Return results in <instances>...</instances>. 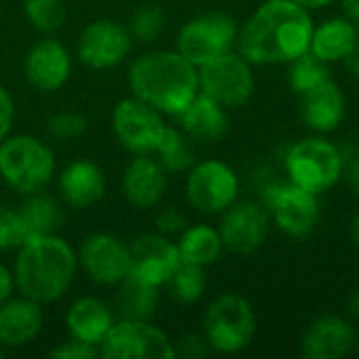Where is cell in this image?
<instances>
[{
    "label": "cell",
    "instance_id": "cell-1",
    "mask_svg": "<svg viewBox=\"0 0 359 359\" xmlns=\"http://www.w3.org/2000/svg\"><path fill=\"white\" fill-rule=\"evenodd\" d=\"M316 21L294 0H265L238 32V53L252 65H288L309 53Z\"/></svg>",
    "mask_w": 359,
    "mask_h": 359
},
{
    "label": "cell",
    "instance_id": "cell-2",
    "mask_svg": "<svg viewBox=\"0 0 359 359\" xmlns=\"http://www.w3.org/2000/svg\"><path fill=\"white\" fill-rule=\"evenodd\" d=\"M130 90L160 114L181 116L198 97V67L179 50H156L139 57L128 74Z\"/></svg>",
    "mask_w": 359,
    "mask_h": 359
},
{
    "label": "cell",
    "instance_id": "cell-3",
    "mask_svg": "<svg viewBox=\"0 0 359 359\" xmlns=\"http://www.w3.org/2000/svg\"><path fill=\"white\" fill-rule=\"evenodd\" d=\"M76 255L61 238L42 236L25 240L19 248L15 278L23 297L36 303L57 301L72 284Z\"/></svg>",
    "mask_w": 359,
    "mask_h": 359
},
{
    "label": "cell",
    "instance_id": "cell-4",
    "mask_svg": "<svg viewBox=\"0 0 359 359\" xmlns=\"http://www.w3.org/2000/svg\"><path fill=\"white\" fill-rule=\"evenodd\" d=\"M284 170L290 183L322 196L343 179L345 156L339 145L322 135H313L288 147L284 156Z\"/></svg>",
    "mask_w": 359,
    "mask_h": 359
},
{
    "label": "cell",
    "instance_id": "cell-5",
    "mask_svg": "<svg viewBox=\"0 0 359 359\" xmlns=\"http://www.w3.org/2000/svg\"><path fill=\"white\" fill-rule=\"evenodd\" d=\"M257 332V316L252 305L233 292L215 299L204 313V337L210 349L233 355L252 343Z\"/></svg>",
    "mask_w": 359,
    "mask_h": 359
},
{
    "label": "cell",
    "instance_id": "cell-6",
    "mask_svg": "<svg viewBox=\"0 0 359 359\" xmlns=\"http://www.w3.org/2000/svg\"><path fill=\"white\" fill-rule=\"evenodd\" d=\"M55 172L53 151L29 135L0 143V177L17 191L29 196L44 189Z\"/></svg>",
    "mask_w": 359,
    "mask_h": 359
},
{
    "label": "cell",
    "instance_id": "cell-7",
    "mask_svg": "<svg viewBox=\"0 0 359 359\" xmlns=\"http://www.w3.org/2000/svg\"><path fill=\"white\" fill-rule=\"evenodd\" d=\"M200 93L212 97L221 105L242 107L250 101L255 93L252 63H248L240 53L227 50L212 61L198 67Z\"/></svg>",
    "mask_w": 359,
    "mask_h": 359
},
{
    "label": "cell",
    "instance_id": "cell-8",
    "mask_svg": "<svg viewBox=\"0 0 359 359\" xmlns=\"http://www.w3.org/2000/svg\"><path fill=\"white\" fill-rule=\"evenodd\" d=\"M238 21L227 13H206L183 25L177 38V50L196 67L231 50L238 40Z\"/></svg>",
    "mask_w": 359,
    "mask_h": 359
},
{
    "label": "cell",
    "instance_id": "cell-9",
    "mask_svg": "<svg viewBox=\"0 0 359 359\" xmlns=\"http://www.w3.org/2000/svg\"><path fill=\"white\" fill-rule=\"evenodd\" d=\"M265 208L288 238H307L320 223V196L286 181L265 189Z\"/></svg>",
    "mask_w": 359,
    "mask_h": 359
},
{
    "label": "cell",
    "instance_id": "cell-10",
    "mask_svg": "<svg viewBox=\"0 0 359 359\" xmlns=\"http://www.w3.org/2000/svg\"><path fill=\"white\" fill-rule=\"evenodd\" d=\"M185 189L194 208L206 215H217L225 212L238 200L240 179L229 164L221 160H204L191 166Z\"/></svg>",
    "mask_w": 359,
    "mask_h": 359
},
{
    "label": "cell",
    "instance_id": "cell-11",
    "mask_svg": "<svg viewBox=\"0 0 359 359\" xmlns=\"http://www.w3.org/2000/svg\"><path fill=\"white\" fill-rule=\"evenodd\" d=\"M101 355L107 359H172L175 345L147 322L122 320L103 339Z\"/></svg>",
    "mask_w": 359,
    "mask_h": 359
},
{
    "label": "cell",
    "instance_id": "cell-12",
    "mask_svg": "<svg viewBox=\"0 0 359 359\" xmlns=\"http://www.w3.org/2000/svg\"><path fill=\"white\" fill-rule=\"evenodd\" d=\"M269 227L271 217L265 204H259L255 200H236L225 210L219 233L225 250L238 257H246L257 252L265 244Z\"/></svg>",
    "mask_w": 359,
    "mask_h": 359
},
{
    "label": "cell",
    "instance_id": "cell-13",
    "mask_svg": "<svg viewBox=\"0 0 359 359\" xmlns=\"http://www.w3.org/2000/svg\"><path fill=\"white\" fill-rule=\"evenodd\" d=\"M111 124H114V133L118 141L126 149L137 151V154L156 151L166 130V124L160 111L137 97L124 99L114 107Z\"/></svg>",
    "mask_w": 359,
    "mask_h": 359
},
{
    "label": "cell",
    "instance_id": "cell-14",
    "mask_svg": "<svg viewBox=\"0 0 359 359\" xmlns=\"http://www.w3.org/2000/svg\"><path fill=\"white\" fill-rule=\"evenodd\" d=\"M80 263L90 280L120 284L130 273V248L109 233H93L80 246Z\"/></svg>",
    "mask_w": 359,
    "mask_h": 359
},
{
    "label": "cell",
    "instance_id": "cell-15",
    "mask_svg": "<svg viewBox=\"0 0 359 359\" xmlns=\"http://www.w3.org/2000/svg\"><path fill=\"white\" fill-rule=\"evenodd\" d=\"M355 345V330L343 316H320L301 337V355L305 359H341Z\"/></svg>",
    "mask_w": 359,
    "mask_h": 359
},
{
    "label": "cell",
    "instance_id": "cell-16",
    "mask_svg": "<svg viewBox=\"0 0 359 359\" xmlns=\"http://www.w3.org/2000/svg\"><path fill=\"white\" fill-rule=\"evenodd\" d=\"M179 265L181 255L177 244L162 236L147 233L130 246V276L147 284L164 286Z\"/></svg>",
    "mask_w": 359,
    "mask_h": 359
},
{
    "label": "cell",
    "instance_id": "cell-17",
    "mask_svg": "<svg viewBox=\"0 0 359 359\" xmlns=\"http://www.w3.org/2000/svg\"><path fill=\"white\" fill-rule=\"evenodd\" d=\"M128 50L130 34L114 21L90 23L78 40V57L95 69L118 65Z\"/></svg>",
    "mask_w": 359,
    "mask_h": 359
},
{
    "label": "cell",
    "instance_id": "cell-18",
    "mask_svg": "<svg viewBox=\"0 0 359 359\" xmlns=\"http://www.w3.org/2000/svg\"><path fill=\"white\" fill-rule=\"evenodd\" d=\"M347 116V101L341 86L332 80H324L309 93L301 95V118L307 128L318 135L334 133Z\"/></svg>",
    "mask_w": 359,
    "mask_h": 359
},
{
    "label": "cell",
    "instance_id": "cell-19",
    "mask_svg": "<svg viewBox=\"0 0 359 359\" xmlns=\"http://www.w3.org/2000/svg\"><path fill=\"white\" fill-rule=\"evenodd\" d=\"M72 59L57 40L38 42L25 57V78L38 90H57L69 78Z\"/></svg>",
    "mask_w": 359,
    "mask_h": 359
},
{
    "label": "cell",
    "instance_id": "cell-20",
    "mask_svg": "<svg viewBox=\"0 0 359 359\" xmlns=\"http://www.w3.org/2000/svg\"><path fill=\"white\" fill-rule=\"evenodd\" d=\"M179 118L185 135L194 141L215 143L221 141L229 130L227 107L204 93H198V97L183 109Z\"/></svg>",
    "mask_w": 359,
    "mask_h": 359
},
{
    "label": "cell",
    "instance_id": "cell-21",
    "mask_svg": "<svg viewBox=\"0 0 359 359\" xmlns=\"http://www.w3.org/2000/svg\"><path fill=\"white\" fill-rule=\"evenodd\" d=\"M359 44V27L349 17H330L313 27L309 53L324 63L345 61Z\"/></svg>",
    "mask_w": 359,
    "mask_h": 359
},
{
    "label": "cell",
    "instance_id": "cell-22",
    "mask_svg": "<svg viewBox=\"0 0 359 359\" xmlns=\"http://www.w3.org/2000/svg\"><path fill=\"white\" fill-rule=\"evenodd\" d=\"M42 328L40 303L23 297L4 301L0 305V343L8 347H21L29 343Z\"/></svg>",
    "mask_w": 359,
    "mask_h": 359
},
{
    "label": "cell",
    "instance_id": "cell-23",
    "mask_svg": "<svg viewBox=\"0 0 359 359\" xmlns=\"http://www.w3.org/2000/svg\"><path fill=\"white\" fill-rule=\"evenodd\" d=\"M59 187L67 204L76 208H88L97 204L105 194V175L90 160L72 162L59 179Z\"/></svg>",
    "mask_w": 359,
    "mask_h": 359
},
{
    "label": "cell",
    "instance_id": "cell-24",
    "mask_svg": "<svg viewBox=\"0 0 359 359\" xmlns=\"http://www.w3.org/2000/svg\"><path fill=\"white\" fill-rule=\"evenodd\" d=\"M166 189V170L158 160L137 158L128 164L124 172V194L130 204L139 208H149L158 204Z\"/></svg>",
    "mask_w": 359,
    "mask_h": 359
},
{
    "label": "cell",
    "instance_id": "cell-25",
    "mask_svg": "<svg viewBox=\"0 0 359 359\" xmlns=\"http://www.w3.org/2000/svg\"><path fill=\"white\" fill-rule=\"evenodd\" d=\"M65 324H67L74 339L97 347L107 337L109 328L114 326V320L101 301L80 299L69 307Z\"/></svg>",
    "mask_w": 359,
    "mask_h": 359
},
{
    "label": "cell",
    "instance_id": "cell-26",
    "mask_svg": "<svg viewBox=\"0 0 359 359\" xmlns=\"http://www.w3.org/2000/svg\"><path fill=\"white\" fill-rule=\"evenodd\" d=\"M19 219L23 223L25 229V238H42V236H53L63 219L61 206L57 204V200H53L50 196H42V194H29V198L21 204V208L17 210Z\"/></svg>",
    "mask_w": 359,
    "mask_h": 359
},
{
    "label": "cell",
    "instance_id": "cell-27",
    "mask_svg": "<svg viewBox=\"0 0 359 359\" xmlns=\"http://www.w3.org/2000/svg\"><path fill=\"white\" fill-rule=\"evenodd\" d=\"M181 261L183 263H191V265H200V267H208L212 263H217V259L223 252V240L219 229L210 227V225H194V227H185L181 242L177 244Z\"/></svg>",
    "mask_w": 359,
    "mask_h": 359
},
{
    "label": "cell",
    "instance_id": "cell-28",
    "mask_svg": "<svg viewBox=\"0 0 359 359\" xmlns=\"http://www.w3.org/2000/svg\"><path fill=\"white\" fill-rule=\"evenodd\" d=\"M120 292L116 299L122 320L147 322L158 307V286L147 284L135 276H126L120 282Z\"/></svg>",
    "mask_w": 359,
    "mask_h": 359
},
{
    "label": "cell",
    "instance_id": "cell-29",
    "mask_svg": "<svg viewBox=\"0 0 359 359\" xmlns=\"http://www.w3.org/2000/svg\"><path fill=\"white\" fill-rule=\"evenodd\" d=\"M156 154H158V162L162 164V168L170 170V172H183V170L191 168L196 162V151L191 147V139L187 135H183L181 130L168 128V126L156 147Z\"/></svg>",
    "mask_w": 359,
    "mask_h": 359
},
{
    "label": "cell",
    "instance_id": "cell-30",
    "mask_svg": "<svg viewBox=\"0 0 359 359\" xmlns=\"http://www.w3.org/2000/svg\"><path fill=\"white\" fill-rule=\"evenodd\" d=\"M286 78H288V86L292 88V93L301 97L309 93L311 88H316L318 84H322L324 80H328L330 69H328V63L318 59L313 53H305L299 59L288 63Z\"/></svg>",
    "mask_w": 359,
    "mask_h": 359
},
{
    "label": "cell",
    "instance_id": "cell-31",
    "mask_svg": "<svg viewBox=\"0 0 359 359\" xmlns=\"http://www.w3.org/2000/svg\"><path fill=\"white\" fill-rule=\"evenodd\" d=\"M164 286L168 288V294L177 303H183V305L196 303L204 294V290H206L204 267L181 261V265L175 269V273L170 276V280Z\"/></svg>",
    "mask_w": 359,
    "mask_h": 359
},
{
    "label": "cell",
    "instance_id": "cell-32",
    "mask_svg": "<svg viewBox=\"0 0 359 359\" xmlns=\"http://www.w3.org/2000/svg\"><path fill=\"white\" fill-rule=\"evenodd\" d=\"M29 23L42 32H55L65 21V2L63 0H25L23 4Z\"/></svg>",
    "mask_w": 359,
    "mask_h": 359
},
{
    "label": "cell",
    "instance_id": "cell-33",
    "mask_svg": "<svg viewBox=\"0 0 359 359\" xmlns=\"http://www.w3.org/2000/svg\"><path fill=\"white\" fill-rule=\"evenodd\" d=\"M162 27H164V13L156 4L141 6L130 19V34L143 42L154 40L162 32Z\"/></svg>",
    "mask_w": 359,
    "mask_h": 359
},
{
    "label": "cell",
    "instance_id": "cell-34",
    "mask_svg": "<svg viewBox=\"0 0 359 359\" xmlns=\"http://www.w3.org/2000/svg\"><path fill=\"white\" fill-rule=\"evenodd\" d=\"M25 229L19 219V212L0 204V250L21 248L25 242Z\"/></svg>",
    "mask_w": 359,
    "mask_h": 359
},
{
    "label": "cell",
    "instance_id": "cell-35",
    "mask_svg": "<svg viewBox=\"0 0 359 359\" xmlns=\"http://www.w3.org/2000/svg\"><path fill=\"white\" fill-rule=\"evenodd\" d=\"M86 126H88L86 118L74 111H61L48 120V133L59 141H69L80 137L86 130Z\"/></svg>",
    "mask_w": 359,
    "mask_h": 359
},
{
    "label": "cell",
    "instance_id": "cell-36",
    "mask_svg": "<svg viewBox=\"0 0 359 359\" xmlns=\"http://www.w3.org/2000/svg\"><path fill=\"white\" fill-rule=\"evenodd\" d=\"M97 355H101V349L82 343L78 339H72L69 343H61L55 351H50V358L55 359H93Z\"/></svg>",
    "mask_w": 359,
    "mask_h": 359
},
{
    "label": "cell",
    "instance_id": "cell-37",
    "mask_svg": "<svg viewBox=\"0 0 359 359\" xmlns=\"http://www.w3.org/2000/svg\"><path fill=\"white\" fill-rule=\"evenodd\" d=\"M208 351H210V345L206 337H198V334H187L175 345V358L202 359L208 355Z\"/></svg>",
    "mask_w": 359,
    "mask_h": 359
},
{
    "label": "cell",
    "instance_id": "cell-38",
    "mask_svg": "<svg viewBox=\"0 0 359 359\" xmlns=\"http://www.w3.org/2000/svg\"><path fill=\"white\" fill-rule=\"evenodd\" d=\"M156 227H158L160 233H177V231H183L187 227V219H185V215L179 208L168 206V208H164L158 215Z\"/></svg>",
    "mask_w": 359,
    "mask_h": 359
},
{
    "label": "cell",
    "instance_id": "cell-39",
    "mask_svg": "<svg viewBox=\"0 0 359 359\" xmlns=\"http://www.w3.org/2000/svg\"><path fill=\"white\" fill-rule=\"evenodd\" d=\"M13 116H15V107H13V99L6 93L4 86H0V141L6 139L11 124H13Z\"/></svg>",
    "mask_w": 359,
    "mask_h": 359
},
{
    "label": "cell",
    "instance_id": "cell-40",
    "mask_svg": "<svg viewBox=\"0 0 359 359\" xmlns=\"http://www.w3.org/2000/svg\"><path fill=\"white\" fill-rule=\"evenodd\" d=\"M345 179H347L349 189L359 198V156H355V160L349 164V168L345 172Z\"/></svg>",
    "mask_w": 359,
    "mask_h": 359
},
{
    "label": "cell",
    "instance_id": "cell-41",
    "mask_svg": "<svg viewBox=\"0 0 359 359\" xmlns=\"http://www.w3.org/2000/svg\"><path fill=\"white\" fill-rule=\"evenodd\" d=\"M11 290H13V278H11V273L0 265V305L11 297Z\"/></svg>",
    "mask_w": 359,
    "mask_h": 359
},
{
    "label": "cell",
    "instance_id": "cell-42",
    "mask_svg": "<svg viewBox=\"0 0 359 359\" xmlns=\"http://www.w3.org/2000/svg\"><path fill=\"white\" fill-rule=\"evenodd\" d=\"M341 8L345 17H349L359 25V0H341Z\"/></svg>",
    "mask_w": 359,
    "mask_h": 359
},
{
    "label": "cell",
    "instance_id": "cell-43",
    "mask_svg": "<svg viewBox=\"0 0 359 359\" xmlns=\"http://www.w3.org/2000/svg\"><path fill=\"white\" fill-rule=\"evenodd\" d=\"M345 65H347V69H349V74L355 78V80H359V44L355 46V50L343 61Z\"/></svg>",
    "mask_w": 359,
    "mask_h": 359
},
{
    "label": "cell",
    "instance_id": "cell-44",
    "mask_svg": "<svg viewBox=\"0 0 359 359\" xmlns=\"http://www.w3.org/2000/svg\"><path fill=\"white\" fill-rule=\"evenodd\" d=\"M349 240H351V244L359 250V210L353 215V219L349 223Z\"/></svg>",
    "mask_w": 359,
    "mask_h": 359
},
{
    "label": "cell",
    "instance_id": "cell-45",
    "mask_svg": "<svg viewBox=\"0 0 359 359\" xmlns=\"http://www.w3.org/2000/svg\"><path fill=\"white\" fill-rule=\"evenodd\" d=\"M294 2H299L301 6H305L309 11H320V8L328 6L330 2H334V0H294Z\"/></svg>",
    "mask_w": 359,
    "mask_h": 359
},
{
    "label": "cell",
    "instance_id": "cell-46",
    "mask_svg": "<svg viewBox=\"0 0 359 359\" xmlns=\"http://www.w3.org/2000/svg\"><path fill=\"white\" fill-rule=\"evenodd\" d=\"M349 316L359 324V290L349 299Z\"/></svg>",
    "mask_w": 359,
    "mask_h": 359
},
{
    "label": "cell",
    "instance_id": "cell-47",
    "mask_svg": "<svg viewBox=\"0 0 359 359\" xmlns=\"http://www.w3.org/2000/svg\"><path fill=\"white\" fill-rule=\"evenodd\" d=\"M0 358H2V351H0Z\"/></svg>",
    "mask_w": 359,
    "mask_h": 359
}]
</instances>
